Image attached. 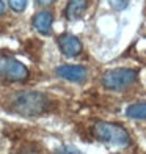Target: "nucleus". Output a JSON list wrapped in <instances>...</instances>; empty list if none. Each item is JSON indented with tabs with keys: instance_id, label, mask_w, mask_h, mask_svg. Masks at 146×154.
<instances>
[{
	"instance_id": "obj_9",
	"label": "nucleus",
	"mask_w": 146,
	"mask_h": 154,
	"mask_svg": "<svg viewBox=\"0 0 146 154\" xmlns=\"http://www.w3.org/2000/svg\"><path fill=\"white\" fill-rule=\"evenodd\" d=\"M126 115L130 118H137V120H146V102H138L129 106L126 110Z\"/></svg>"
},
{
	"instance_id": "obj_12",
	"label": "nucleus",
	"mask_w": 146,
	"mask_h": 154,
	"mask_svg": "<svg viewBox=\"0 0 146 154\" xmlns=\"http://www.w3.org/2000/svg\"><path fill=\"white\" fill-rule=\"evenodd\" d=\"M57 154H82L75 146H61L60 149H57Z\"/></svg>"
},
{
	"instance_id": "obj_13",
	"label": "nucleus",
	"mask_w": 146,
	"mask_h": 154,
	"mask_svg": "<svg viewBox=\"0 0 146 154\" xmlns=\"http://www.w3.org/2000/svg\"><path fill=\"white\" fill-rule=\"evenodd\" d=\"M38 3H41V5H50L52 2H55V0H36Z\"/></svg>"
},
{
	"instance_id": "obj_1",
	"label": "nucleus",
	"mask_w": 146,
	"mask_h": 154,
	"mask_svg": "<svg viewBox=\"0 0 146 154\" xmlns=\"http://www.w3.org/2000/svg\"><path fill=\"white\" fill-rule=\"evenodd\" d=\"M49 101L43 93L24 91L19 93L13 101V109L24 116H38L47 110Z\"/></svg>"
},
{
	"instance_id": "obj_7",
	"label": "nucleus",
	"mask_w": 146,
	"mask_h": 154,
	"mask_svg": "<svg viewBox=\"0 0 146 154\" xmlns=\"http://www.w3.org/2000/svg\"><path fill=\"white\" fill-rule=\"evenodd\" d=\"M33 25L39 33L49 35L50 33V27H52V14L49 11H41L38 13L33 19Z\"/></svg>"
},
{
	"instance_id": "obj_14",
	"label": "nucleus",
	"mask_w": 146,
	"mask_h": 154,
	"mask_svg": "<svg viewBox=\"0 0 146 154\" xmlns=\"http://www.w3.org/2000/svg\"><path fill=\"white\" fill-rule=\"evenodd\" d=\"M3 13H5V3L0 0V14H3Z\"/></svg>"
},
{
	"instance_id": "obj_10",
	"label": "nucleus",
	"mask_w": 146,
	"mask_h": 154,
	"mask_svg": "<svg viewBox=\"0 0 146 154\" xmlns=\"http://www.w3.org/2000/svg\"><path fill=\"white\" fill-rule=\"evenodd\" d=\"M8 2H10V6H11V8L14 10L16 13L24 11L25 6H27V0H8Z\"/></svg>"
},
{
	"instance_id": "obj_2",
	"label": "nucleus",
	"mask_w": 146,
	"mask_h": 154,
	"mask_svg": "<svg viewBox=\"0 0 146 154\" xmlns=\"http://www.w3.org/2000/svg\"><path fill=\"white\" fill-rule=\"evenodd\" d=\"M94 135L101 140V142L113 143L116 146H127L130 143V137L127 134V131L120 124L107 123V121H97L94 124Z\"/></svg>"
},
{
	"instance_id": "obj_6",
	"label": "nucleus",
	"mask_w": 146,
	"mask_h": 154,
	"mask_svg": "<svg viewBox=\"0 0 146 154\" xmlns=\"http://www.w3.org/2000/svg\"><path fill=\"white\" fill-rule=\"evenodd\" d=\"M57 74L71 82H82L87 77V69L83 66H74V65H65L57 69Z\"/></svg>"
},
{
	"instance_id": "obj_8",
	"label": "nucleus",
	"mask_w": 146,
	"mask_h": 154,
	"mask_svg": "<svg viewBox=\"0 0 146 154\" xmlns=\"http://www.w3.org/2000/svg\"><path fill=\"white\" fill-rule=\"evenodd\" d=\"M85 10H87V0H69L66 6V17L71 20L79 19Z\"/></svg>"
},
{
	"instance_id": "obj_4",
	"label": "nucleus",
	"mask_w": 146,
	"mask_h": 154,
	"mask_svg": "<svg viewBox=\"0 0 146 154\" xmlns=\"http://www.w3.org/2000/svg\"><path fill=\"white\" fill-rule=\"evenodd\" d=\"M0 77L20 82L29 77V69L14 58H2L0 60Z\"/></svg>"
},
{
	"instance_id": "obj_3",
	"label": "nucleus",
	"mask_w": 146,
	"mask_h": 154,
	"mask_svg": "<svg viewBox=\"0 0 146 154\" xmlns=\"http://www.w3.org/2000/svg\"><path fill=\"white\" fill-rule=\"evenodd\" d=\"M137 79V72L134 69H113V71H108L104 75V87L108 90H115V91H121V90L127 88L129 85L135 82Z\"/></svg>"
},
{
	"instance_id": "obj_5",
	"label": "nucleus",
	"mask_w": 146,
	"mask_h": 154,
	"mask_svg": "<svg viewBox=\"0 0 146 154\" xmlns=\"http://www.w3.org/2000/svg\"><path fill=\"white\" fill-rule=\"evenodd\" d=\"M58 44L66 57H75L82 52V43L72 35H61L58 38Z\"/></svg>"
},
{
	"instance_id": "obj_11",
	"label": "nucleus",
	"mask_w": 146,
	"mask_h": 154,
	"mask_svg": "<svg viewBox=\"0 0 146 154\" xmlns=\"http://www.w3.org/2000/svg\"><path fill=\"white\" fill-rule=\"evenodd\" d=\"M108 3H110V6H112L113 10L121 11V10H124L127 6L129 0H108Z\"/></svg>"
}]
</instances>
